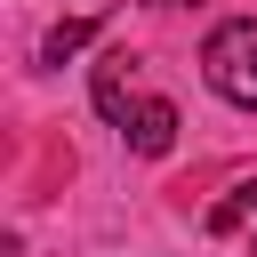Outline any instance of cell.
<instances>
[{
  "instance_id": "obj_2",
  "label": "cell",
  "mask_w": 257,
  "mask_h": 257,
  "mask_svg": "<svg viewBox=\"0 0 257 257\" xmlns=\"http://www.w3.org/2000/svg\"><path fill=\"white\" fill-rule=\"evenodd\" d=\"M88 96H96V112H104L112 128H128V112L145 104V96H137V56H128V48H104L96 72H88Z\"/></svg>"
},
{
  "instance_id": "obj_5",
  "label": "cell",
  "mask_w": 257,
  "mask_h": 257,
  "mask_svg": "<svg viewBox=\"0 0 257 257\" xmlns=\"http://www.w3.org/2000/svg\"><path fill=\"white\" fill-rule=\"evenodd\" d=\"M88 40H96V16H64V24L40 40V64H64V56H80Z\"/></svg>"
},
{
  "instance_id": "obj_1",
  "label": "cell",
  "mask_w": 257,
  "mask_h": 257,
  "mask_svg": "<svg viewBox=\"0 0 257 257\" xmlns=\"http://www.w3.org/2000/svg\"><path fill=\"white\" fill-rule=\"evenodd\" d=\"M201 80H209L225 104L257 112V16H233V24H217V32L201 40Z\"/></svg>"
},
{
  "instance_id": "obj_3",
  "label": "cell",
  "mask_w": 257,
  "mask_h": 257,
  "mask_svg": "<svg viewBox=\"0 0 257 257\" xmlns=\"http://www.w3.org/2000/svg\"><path fill=\"white\" fill-rule=\"evenodd\" d=\"M120 137H128V153L161 161V153L177 145V104H169V96H145V104L128 112V128H120Z\"/></svg>"
},
{
  "instance_id": "obj_4",
  "label": "cell",
  "mask_w": 257,
  "mask_h": 257,
  "mask_svg": "<svg viewBox=\"0 0 257 257\" xmlns=\"http://www.w3.org/2000/svg\"><path fill=\"white\" fill-rule=\"evenodd\" d=\"M209 233H249V249H257V177L233 185V193L209 209Z\"/></svg>"
}]
</instances>
